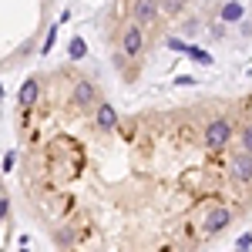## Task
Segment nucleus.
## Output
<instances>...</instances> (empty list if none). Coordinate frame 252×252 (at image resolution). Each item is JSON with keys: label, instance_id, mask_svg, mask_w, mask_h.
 Here are the masks:
<instances>
[{"label": "nucleus", "instance_id": "nucleus-1", "mask_svg": "<svg viewBox=\"0 0 252 252\" xmlns=\"http://www.w3.org/2000/svg\"><path fill=\"white\" fill-rule=\"evenodd\" d=\"M14 175L54 252H205L252 219V88L121 111L97 71L40 67Z\"/></svg>", "mask_w": 252, "mask_h": 252}, {"label": "nucleus", "instance_id": "nucleus-2", "mask_svg": "<svg viewBox=\"0 0 252 252\" xmlns=\"http://www.w3.org/2000/svg\"><path fill=\"white\" fill-rule=\"evenodd\" d=\"M225 0H104L97 34L121 84L135 88L161 51L212 34Z\"/></svg>", "mask_w": 252, "mask_h": 252}, {"label": "nucleus", "instance_id": "nucleus-3", "mask_svg": "<svg viewBox=\"0 0 252 252\" xmlns=\"http://www.w3.org/2000/svg\"><path fill=\"white\" fill-rule=\"evenodd\" d=\"M0 7H3L0 61H3V74H10L40 54L58 0H3Z\"/></svg>", "mask_w": 252, "mask_h": 252}, {"label": "nucleus", "instance_id": "nucleus-4", "mask_svg": "<svg viewBox=\"0 0 252 252\" xmlns=\"http://www.w3.org/2000/svg\"><path fill=\"white\" fill-rule=\"evenodd\" d=\"M249 17H252V0H249Z\"/></svg>", "mask_w": 252, "mask_h": 252}]
</instances>
